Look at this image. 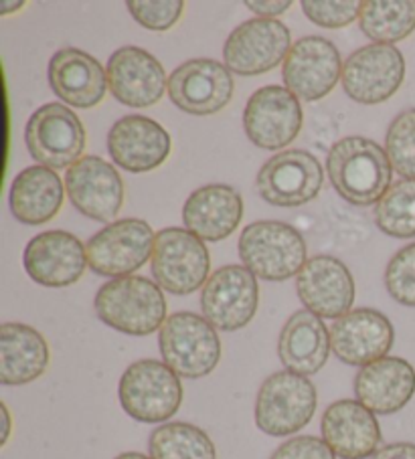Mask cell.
Returning a JSON list of instances; mask_svg holds the SVG:
<instances>
[{"label": "cell", "mask_w": 415, "mask_h": 459, "mask_svg": "<svg viewBox=\"0 0 415 459\" xmlns=\"http://www.w3.org/2000/svg\"><path fill=\"white\" fill-rule=\"evenodd\" d=\"M357 401L375 415L399 413L415 394V368L402 356H385L355 377Z\"/></svg>", "instance_id": "obj_26"}, {"label": "cell", "mask_w": 415, "mask_h": 459, "mask_svg": "<svg viewBox=\"0 0 415 459\" xmlns=\"http://www.w3.org/2000/svg\"><path fill=\"white\" fill-rule=\"evenodd\" d=\"M306 19L322 29H345L361 17L358 0H302Z\"/></svg>", "instance_id": "obj_36"}, {"label": "cell", "mask_w": 415, "mask_h": 459, "mask_svg": "<svg viewBox=\"0 0 415 459\" xmlns=\"http://www.w3.org/2000/svg\"><path fill=\"white\" fill-rule=\"evenodd\" d=\"M61 177L47 166L35 164L22 169L13 178L9 204L13 217L22 225H45L57 217L66 201Z\"/></svg>", "instance_id": "obj_29"}, {"label": "cell", "mask_w": 415, "mask_h": 459, "mask_svg": "<svg viewBox=\"0 0 415 459\" xmlns=\"http://www.w3.org/2000/svg\"><path fill=\"white\" fill-rule=\"evenodd\" d=\"M158 348L163 362L181 378H203L211 375L221 360L217 328L195 312H177L158 330Z\"/></svg>", "instance_id": "obj_5"}, {"label": "cell", "mask_w": 415, "mask_h": 459, "mask_svg": "<svg viewBox=\"0 0 415 459\" xmlns=\"http://www.w3.org/2000/svg\"><path fill=\"white\" fill-rule=\"evenodd\" d=\"M260 306L258 278L243 265L215 269L201 290V312L215 328L237 332L253 320Z\"/></svg>", "instance_id": "obj_14"}, {"label": "cell", "mask_w": 415, "mask_h": 459, "mask_svg": "<svg viewBox=\"0 0 415 459\" xmlns=\"http://www.w3.org/2000/svg\"><path fill=\"white\" fill-rule=\"evenodd\" d=\"M51 351L45 336L33 326L6 322L0 326V383L22 386L45 375Z\"/></svg>", "instance_id": "obj_28"}, {"label": "cell", "mask_w": 415, "mask_h": 459, "mask_svg": "<svg viewBox=\"0 0 415 459\" xmlns=\"http://www.w3.org/2000/svg\"><path fill=\"white\" fill-rule=\"evenodd\" d=\"M322 439L340 459H369L377 454L381 427L373 411L357 399H340L324 411Z\"/></svg>", "instance_id": "obj_24"}, {"label": "cell", "mask_w": 415, "mask_h": 459, "mask_svg": "<svg viewBox=\"0 0 415 459\" xmlns=\"http://www.w3.org/2000/svg\"><path fill=\"white\" fill-rule=\"evenodd\" d=\"M110 93L126 108H153L169 93V75L153 53L128 45L111 53L106 65Z\"/></svg>", "instance_id": "obj_17"}, {"label": "cell", "mask_w": 415, "mask_h": 459, "mask_svg": "<svg viewBox=\"0 0 415 459\" xmlns=\"http://www.w3.org/2000/svg\"><path fill=\"white\" fill-rule=\"evenodd\" d=\"M269 459H337L326 441L314 435H298L284 441Z\"/></svg>", "instance_id": "obj_37"}, {"label": "cell", "mask_w": 415, "mask_h": 459, "mask_svg": "<svg viewBox=\"0 0 415 459\" xmlns=\"http://www.w3.org/2000/svg\"><path fill=\"white\" fill-rule=\"evenodd\" d=\"M98 318L128 336H148L166 322L164 290L142 275L110 280L93 299Z\"/></svg>", "instance_id": "obj_2"}, {"label": "cell", "mask_w": 415, "mask_h": 459, "mask_svg": "<svg viewBox=\"0 0 415 459\" xmlns=\"http://www.w3.org/2000/svg\"><path fill=\"white\" fill-rule=\"evenodd\" d=\"M22 267L43 288H69L84 278L87 264L85 245L74 233L53 229L35 235L22 251Z\"/></svg>", "instance_id": "obj_18"}, {"label": "cell", "mask_w": 415, "mask_h": 459, "mask_svg": "<svg viewBox=\"0 0 415 459\" xmlns=\"http://www.w3.org/2000/svg\"><path fill=\"white\" fill-rule=\"evenodd\" d=\"M393 172L385 148L363 136L340 138L326 156L332 188L355 207L377 204L391 188Z\"/></svg>", "instance_id": "obj_1"}, {"label": "cell", "mask_w": 415, "mask_h": 459, "mask_svg": "<svg viewBox=\"0 0 415 459\" xmlns=\"http://www.w3.org/2000/svg\"><path fill=\"white\" fill-rule=\"evenodd\" d=\"M342 65L337 45L329 39L310 35L302 37L282 65L284 87L305 101H321L337 87L342 77Z\"/></svg>", "instance_id": "obj_16"}, {"label": "cell", "mask_w": 415, "mask_h": 459, "mask_svg": "<svg viewBox=\"0 0 415 459\" xmlns=\"http://www.w3.org/2000/svg\"><path fill=\"white\" fill-rule=\"evenodd\" d=\"M126 9L140 27L155 33H164L181 21L185 3L182 0H128Z\"/></svg>", "instance_id": "obj_35"}, {"label": "cell", "mask_w": 415, "mask_h": 459, "mask_svg": "<svg viewBox=\"0 0 415 459\" xmlns=\"http://www.w3.org/2000/svg\"><path fill=\"white\" fill-rule=\"evenodd\" d=\"M292 45L290 29L282 21L255 17L231 30L223 59L231 74L255 77L284 65Z\"/></svg>", "instance_id": "obj_10"}, {"label": "cell", "mask_w": 415, "mask_h": 459, "mask_svg": "<svg viewBox=\"0 0 415 459\" xmlns=\"http://www.w3.org/2000/svg\"><path fill=\"white\" fill-rule=\"evenodd\" d=\"M153 459H217L215 443L201 427L185 421L163 423L150 433Z\"/></svg>", "instance_id": "obj_31"}, {"label": "cell", "mask_w": 415, "mask_h": 459, "mask_svg": "<svg viewBox=\"0 0 415 459\" xmlns=\"http://www.w3.org/2000/svg\"><path fill=\"white\" fill-rule=\"evenodd\" d=\"M155 281L172 296H189L203 290L211 278V255L205 241L187 229L166 227L156 233L153 259Z\"/></svg>", "instance_id": "obj_7"}, {"label": "cell", "mask_w": 415, "mask_h": 459, "mask_svg": "<svg viewBox=\"0 0 415 459\" xmlns=\"http://www.w3.org/2000/svg\"><path fill=\"white\" fill-rule=\"evenodd\" d=\"M316 386L308 377L278 370L261 383L255 399V425L269 437H288L313 421Z\"/></svg>", "instance_id": "obj_6"}, {"label": "cell", "mask_w": 415, "mask_h": 459, "mask_svg": "<svg viewBox=\"0 0 415 459\" xmlns=\"http://www.w3.org/2000/svg\"><path fill=\"white\" fill-rule=\"evenodd\" d=\"M235 83L225 63L199 57L189 59L169 75V98L181 112L213 116L234 100Z\"/></svg>", "instance_id": "obj_15"}, {"label": "cell", "mask_w": 415, "mask_h": 459, "mask_svg": "<svg viewBox=\"0 0 415 459\" xmlns=\"http://www.w3.org/2000/svg\"><path fill=\"white\" fill-rule=\"evenodd\" d=\"M395 342L393 324L385 314L373 307H357L331 326L334 356L349 367H366L389 356Z\"/></svg>", "instance_id": "obj_21"}, {"label": "cell", "mask_w": 415, "mask_h": 459, "mask_svg": "<svg viewBox=\"0 0 415 459\" xmlns=\"http://www.w3.org/2000/svg\"><path fill=\"white\" fill-rule=\"evenodd\" d=\"M66 191L84 217L114 223L124 204V180L102 156H84L66 172Z\"/></svg>", "instance_id": "obj_19"}, {"label": "cell", "mask_w": 415, "mask_h": 459, "mask_svg": "<svg viewBox=\"0 0 415 459\" xmlns=\"http://www.w3.org/2000/svg\"><path fill=\"white\" fill-rule=\"evenodd\" d=\"M332 352L331 328L308 310L294 312L278 338V356L290 373L313 377L321 373Z\"/></svg>", "instance_id": "obj_27"}, {"label": "cell", "mask_w": 415, "mask_h": 459, "mask_svg": "<svg viewBox=\"0 0 415 459\" xmlns=\"http://www.w3.org/2000/svg\"><path fill=\"white\" fill-rule=\"evenodd\" d=\"M405 79L403 53L395 45L371 43L357 49L342 65V90L361 106H377L395 96Z\"/></svg>", "instance_id": "obj_11"}, {"label": "cell", "mask_w": 415, "mask_h": 459, "mask_svg": "<svg viewBox=\"0 0 415 459\" xmlns=\"http://www.w3.org/2000/svg\"><path fill=\"white\" fill-rule=\"evenodd\" d=\"M171 134L153 117L124 116L108 132V152L114 164L132 174L153 172L171 156Z\"/></svg>", "instance_id": "obj_22"}, {"label": "cell", "mask_w": 415, "mask_h": 459, "mask_svg": "<svg viewBox=\"0 0 415 459\" xmlns=\"http://www.w3.org/2000/svg\"><path fill=\"white\" fill-rule=\"evenodd\" d=\"M51 91L69 108L92 109L108 93V74L90 53L75 47H63L49 59L47 67Z\"/></svg>", "instance_id": "obj_23"}, {"label": "cell", "mask_w": 415, "mask_h": 459, "mask_svg": "<svg viewBox=\"0 0 415 459\" xmlns=\"http://www.w3.org/2000/svg\"><path fill=\"white\" fill-rule=\"evenodd\" d=\"M237 251L243 267L266 281L290 280L308 261L305 237L282 221H255L247 225L237 241Z\"/></svg>", "instance_id": "obj_3"}, {"label": "cell", "mask_w": 415, "mask_h": 459, "mask_svg": "<svg viewBox=\"0 0 415 459\" xmlns=\"http://www.w3.org/2000/svg\"><path fill=\"white\" fill-rule=\"evenodd\" d=\"M156 233L142 219H118L85 243L87 264L102 278H128L153 259Z\"/></svg>", "instance_id": "obj_9"}, {"label": "cell", "mask_w": 415, "mask_h": 459, "mask_svg": "<svg viewBox=\"0 0 415 459\" xmlns=\"http://www.w3.org/2000/svg\"><path fill=\"white\" fill-rule=\"evenodd\" d=\"M245 6L260 19H276L292 9V0H247Z\"/></svg>", "instance_id": "obj_38"}, {"label": "cell", "mask_w": 415, "mask_h": 459, "mask_svg": "<svg viewBox=\"0 0 415 459\" xmlns=\"http://www.w3.org/2000/svg\"><path fill=\"white\" fill-rule=\"evenodd\" d=\"M245 204L229 185H207L189 195L182 204V223L201 241L219 243L242 225Z\"/></svg>", "instance_id": "obj_25"}, {"label": "cell", "mask_w": 415, "mask_h": 459, "mask_svg": "<svg viewBox=\"0 0 415 459\" xmlns=\"http://www.w3.org/2000/svg\"><path fill=\"white\" fill-rule=\"evenodd\" d=\"M305 122L300 100L284 85H263L252 93L243 109L247 140L261 150H282L298 138Z\"/></svg>", "instance_id": "obj_12"}, {"label": "cell", "mask_w": 415, "mask_h": 459, "mask_svg": "<svg viewBox=\"0 0 415 459\" xmlns=\"http://www.w3.org/2000/svg\"><path fill=\"white\" fill-rule=\"evenodd\" d=\"M385 152L399 177L415 180V108L405 109L389 124Z\"/></svg>", "instance_id": "obj_33"}, {"label": "cell", "mask_w": 415, "mask_h": 459, "mask_svg": "<svg viewBox=\"0 0 415 459\" xmlns=\"http://www.w3.org/2000/svg\"><path fill=\"white\" fill-rule=\"evenodd\" d=\"M324 185V170L306 150H284L271 156L255 177V188L271 207H302L314 201Z\"/></svg>", "instance_id": "obj_13"}, {"label": "cell", "mask_w": 415, "mask_h": 459, "mask_svg": "<svg viewBox=\"0 0 415 459\" xmlns=\"http://www.w3.org/2000/svg\"><path fill=\"white\" fill-rule=\"evenodd\" d=\"M375 225L393 239L415 237V180H399L375 204Z\"/></svg>", "instance_id": "obj_32"}, {"label": "cell", "mask_w": 415, "mask_h": 459, "mask_svg": "<svg viewBox=\"0 0 415 459\" xmlns=\"http://www.w3.org/2000/svg\"><path fill=\"white\" fill-rule=\"evenodd\" d=\"M385 288L397 304L415 307V243L405 245L389 259Z\"/></svg>", "instance_id": "obj_34"}, {"label": "cell", "mask_w": 415, "mask_h": 459, "mask_svg": "<svg viewBox=\"0 0 415 459\" xmlns=\"http://www.w3.org/2000/svg\"><path fill=\"white\" fill-rule=\"evenodd\" d=\"M25 144L35 162L51 170H69L84 158L87 134L74 109L51 101L31 114L25 126Z\"/></svg>", "instance_id": "obj_8"}, {"label": "cell", "mask_w": 415, "mask_h": 459, "mask_svg": "<svg viewBox=\"0 0 415 459\" xmlns=\"http://www.w3.org/2000/svg\"><path fill=\"white\" fill-rule=\"evenodd\" d=\"M358 27L373 43L403 41L415 30V0H365Z\"/></svg>", "instance_id": "obj_30"}, {"label": "cell", "mask_w": 415, "mask_h": 459, "mask_svg": "<svg viewBox=\"0 0 415 459\" xmlns=\"http://www.w3.org/2000/svg\"><path fill=\"white\" fill-rule=\"evenodd\" d=\"M25 4H27L25 0H17V3H14V0H3V3H0V14H3V17H6V14L19 13Z\"/></svg>", "instance_id": "obj_40"}, {"label": "cell", "mask_w": 415, "mask_h": 459, "mask_svg": "<svg viewBox=\"0 0 415 459\" xmlns=\"http://www.w3.org/2000/svg\"><path fill=\"white\" fill-rule=\"evenodd\" d=\"M369 459H415V443H389L385 447H379L377 454Z\"/></svg>", "instance_id": "obj_39"}, {"label": "cell", "mask_w": 415, "mask_h": 459, "mask_svg": "<svg viewBox=\"0 0 415 459\" xmlns=\"http://www.w3.org/2000/svg\"><path fill=\"white\" fill-rule=\"evenodd\" d=\"M114 459H153V457L145 455V454H138V451H126V454H119Z\"/></svg>", "instance_id": "obj_42"}, {"label": "cell", "mask_w": 415, "mask_h": 459, "mask_svg": "<svg viewBox=\"0 0 415 459\" xmlns=\"http://www.w3.org/2000/svg\"><path fill=\"white\" fill-rule=\"evenodd\" d=\"M3 417H4V435H3V446H6V441L11 437V431H13V421H11V413H9V407L3 403Z\"/></svg>", "instance_id": "obj_41"}, {"label": "cell", "mask_w": 415, "mask_h": 459, "mask_svg": "<svg viewBox=\"0 0 415 459\" xmlns=\"http://www.w3.org/2000/svg\"><path fill=\"white\" fill-rule=\"evenodd\" d=\"M296 294L305 310L322 320H339L353 307L357 288L353 273L340 259L316 255L296 275Z\"/></svg>", "instance_id": "obj_20"}, {"label": "cell", "mask_w": 415, "mask_h": 459, "mask_svg": "<svg viewBox=\"0 0 415 459\" xmlns=\"http://www.w3.org/2000/svg\"><path fill=\"white\" fill-rule=\"evenodd\" d=\"M124 413L140 423H164L182 405L181 377L163 360L142 359L124 370L118 385Z\"/></svg>", "instance_id": "obj_4"}]
</instances>
